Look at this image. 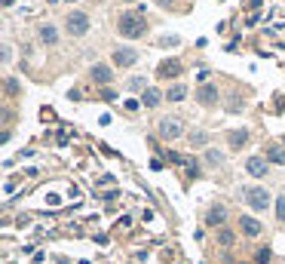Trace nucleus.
Wrapping results in <instances>:
<instances>
[{
  "label": "nucleus",
  "mask_w": 285,
  "mask_h": 264,
  "mask_svg": "<svg viewBox=\"0 0 285 264\" xmlns=\"http://www.w3.org/2000/svg\"><path fill=\"white\" fill-rule=\"evenodd\" d=\"M120 34L126 37V40H138V37L144 34V16L141 13H123L120 16Z\"/></svg>",
  "instance_id": "nucleus-1"
},
{
  "label": "nucleus",
  "mask_w": 285,
  "mask_h": 264,
  "mask_svg": "<svg viewBox=\"0 0 285 264\" xmlns=\"http://www.w3.org/2000/svg\"><path fill=\"white\" fill-rule=\"evenodd\" d=\"M242 197H246V203H249L255 212L270 209V191H264V187H258V184H252V187H242Z\"/></svg>",
  "instance_id": "nucleus-2"
},
{
  "label": "nucleus",
  "mask_w": 285,
  "mask_h": 264,
  "mask_svg": "<svg viewBox=\"0 0 285 264\" xmlns=\"http://www.w3.org/2000/svg\"><path fill=\"white\" fill-rule=\"evenodd\" d=\"M156 135H159L162 141H172V138H181V135H184V123H181L178 117H162V120L156 123Z\"/></svg>",
  "instance_id": "nucleus-3"
},
{
  "label": "nucleus",
  "mask_w": 285,
  "mask_h": 264,
  "mask_svg": "<svg viewBox=\"0 0 285 264\" xmlns=\"http://www.w3.org/2000/svg\"><path fill=\"white\" fill-rule=\"evenodd\" d=\"M65 28H68L71 37H83V34L89 31V16H86V13H68Z\"/></svg>",
  "instance_id": "nucleus-4"
},
{
  "label": "nucleus",
  "mask_w": 285,
  "mask_h": 264,
  "mask_svg": "<svg viewBox=\"0 0 285 264\" xmlns=\"http://www.w3.org/2000/svg\"><path fill=\"white\" fill-rule=\"evenodd\" d=\"M135 62H138V52L129 49V46H120V49L113 52V65H117V68H132Z\"/></svg>",
  "instance_id": "nucleus-5"
},
{
  "label": "nucleus",
  "mask_w": 285,
  "mask_h": 264,
  "mask_svg": "<svg viewBox=\"0 0 285 264\" xmlns=\"http://www.w3.org/2000/svg\"><path fill=\"white\" fill-rule=\"evenodd\" d=\"M156 74H159V77H166V80H172V77H178V74H181V62H178V59H166V62H159Z\"/></svg>",
  "instance_id": "nucleus-6"
},
{
  "label": "nucleus",
  "mask_w": 285,
  "mask_h": 264,
  "mask_svg": "<svg viewBox=\"0 0 285 264\" xmlns=\"http://www.w3.org/2000/svg\"><path fill=\"white\" fill-rule=\"evenodd\" d=\"M239 231L246 234V237H258V234H261V221L252 218V215H242V218H239Z\"/></svg>",
  "instance_id": "nucleus-7"
},
{
  "label": "nucleus",
  "mask_w": 285,
  "mask_h": 264,
  "mask_svg": "<svg viewBox=\"0 0 285 264\" xmlns=\"http://www.w3.org/2000/svg\"><path fill=\"white\" fill-rule=\"evenodd\" d=\"M246 172L255 175V178H264V175H267V160H264V157H249V160H246Z\"/></svg>",
  "instance_id": "nucleus-8"
},
{
  "label": "nucleus",
  "mask_w": 285,
  "mask_h": 264,
  "mask_svg": "<svg viewBox=\"0 0 285 264\" xmlns=\"http://www.w3.org/2000/svg\"><path fill=\"white\" fill-rule=\"evenodd\" d=\"M224 218H227V209H224V206H212L209 215H206V224H209V228H221Z\"/></svg>",
  "instance_id": "nucleus-9"
},
{
  "label": "nucleus",
  "mask_w": 285,
  "mask_h": 264,
  "mask_svg": "<svg viewBox=\"0 0 285 264\" xmlns=\"http://www.w3.org/2000/svg\"><path fill=\"white\" fill-rule=\"evenodd\" d=\"M92 80L101 83V86H107L110 83V68L107 65H92Z\"/></svg>",
  "instance_id": "nucleus-10"
},
{
  "label": "nucleus",
  "mask_w": 285,
  "mask_h": 264,
  "mask_svg": "<svg viewBox=\"0 0 285 264\" xmlns=\"http://www.w3.org/2000/svg\"><path fill=\"white\" fill-rule=\"evenodd\" d=\"M196 101H202V104H215V101H218V89H215V86H202V89L196 92Z\"/></svg>",
  "instance_id": "nucleus-11"
},
{
  "label": "nucleus",
  "mask_w": 285,
  "mask_h": 264,
  "mask_svg": "<svg viewBox=\"0 0 285 264\" xmlns=\"http://www.w3.org/2000/svg\"><path fill=\"white\" fill-rule=\"evenodd\" d=\"M162 101V92L156 89V86H150V89H144V95H141V104H147V108H156Z\"/></svg>",
  "instance_id": "nucleus-12"
},
{
  "label": "nucleus",
  "mask_w": 285,
  "mask_h": 264,
  "mask_svg": "<svg viewBox=\"0 0 285 264\" xmlns=\"http://www.w3.org/2000/svg\"><path fill=\"white\" fill-rule=\"evenodd\" d=\"M246 141H249V132H246V129H233V132H230V147H233V150H239Z\"/></svg>",
  "instance_id": "nucleus-13"
},
{
  "label": "nucleus",
  "mask_w": 285,
  "mask_h": 264,
  "mask_svg": "<svg viewBox=\"0 0 285 264\" xmlns=\"http://www.w3.org/2000/svg\"><path fill=\"white\" fill-rule=\"evenodd\" d=\"M40 40L52 46V43L59 40V31H55V25H43V28H40Z\"/></svg>",
  "instance_id": "nucleus-14"
},
{
  "label": "nucleus",
  "mask_w": 285,
  "mask_h": 264,
  "mask_svg": "<svg viewBox=\"0 0 285 264\" xmlns=\"http://www.w3.org/2000/svg\"><path fill=\"white\" fill-rule=\"evenodd\" d=\"M184 95H187V86H181V83L169 86V92H166V98H169V101H181Z\"/></svg>",
  "instance_id": "nucleus-15"
},
{
  "label": "nucleus",
  "mask_w": 285,
  "mask_h": 264,
  "mask_svg": "<svg viewBox=\"0 0 285 264\" xmlns=\"http://www.w3.org/2000/svg\"><path fill=\"white\" fill-rule=\"evenodd\" d=\"M267 157H270L273 163H285V150H282V147H270V150H267Z\"/></svg>",
  "instance_id": "nucleus-16"
},
{
  "label": "nucleus",
  "mask_w": 285,
  "mask_h": 264,
  "mask_svg": "<svg viewBox=\"0 0 285 264\" xmlns=\"http://www.w3.org/2000/svg\"><path fill=\"white\" fill-rule=\"evenodd\" d=\"M129 89H135V92H138V89H150V86H147V80H144V77H132V80H129Z\"/></svg>",
  "instance_id": "nucleus-17"
},
{
  "label": "nucleus",
  "mask_w": 285,
  "mask_h": 264,
  "mask_svg": "<svg viewBox=\"0 0 285 264\" xmlns=\"http://www.w3.org/2000/svg\"><path fill=\"white\" fill-rule=\"evenodd\" d=\"M276 218H279V221H285V194H282V197H276Z\"/></svg>",
  "instance_id": "nucleus-18"
},
{
  "label": "nucleus",
  "mask_w": 285,
  "mask_h": 264,
  "mask_svg": "<svg viewBox=\"0 0 285 264\" xmlns=\"http://www.w3.org/2000/svg\"><path fill=\"white\" fill-rule=\"evenodd\" d=\"M190 141H193V147H202V144L209 141V135H206V132H193V135H190Z\"/></svg>",
  "instance_id": "nucleus-19"
},
{
  "label": "nucleus",
  "mask_w": 285,
  "mask_h": 264,
  "mask_svg": "<svg viewBox=\"0 0 285 264\" xmlns=\"http://www.w3.org/2000/svg\"><path fill=\"white\" fill-rule=\"evenodd\" d=\"M218 243H221V246H233V234H230V231H221V234H218Z\"/></svg>",
  "instance_id": "nucleus-20"
},
{
  "label": "nucleus",
  "mask_w": 285,
  "mask_h": 264,
  "mask_svg": "<svg viewBox=\"0 0 285 264\" xmlns=\"http://www.w3.org/2000/svg\"><path fill=\"white\" fill-rule=\"evenodd\" d=\"M258 264H267L270 261V249H258V258H255Z\"/></svg>",
  "instance_id": "nucleus-21"
},
{
  "label": "nucleus",
  "mask_w": 285,
  "mask_h": 264,
  "mask_svg": "<svg viewBox=\"0 0 285 264\" xmlns=\"http://www.w3.org/2000/svg\"><path fill=\"white\" fill-rule=\"evenodd\" d=\"M206 157H209V163H212V166H218V163H221V154H218V150H212V147H209V154H206Z\"/></svg>",
  "instance_id": "nucleus-22"
},
{
  "label": "nucleus",
  "mask_w": 285,
  "mask_h": 264,
  "mask_svg": "<svg viewBox=\"0 0 285 264\" xmlns=\"http://www.w3.org/2000/svg\"><path fill=\"white\" fill-rule=\"evenodd\" d=\"M159 43H162V46H175V43H178V37H162Z\"/></svg>",
  "instance_id": "nucleus-23"
},
{
  "label": "nucleus",
  "mask_w": 285,
  "mask_h": 264,
  "mask_svg": "<svg viewBox=\"0 0 285 264\" xmlns=\"http://www.w3.org/2000/svg\"><path fill=\"white\" fill-rule=\"evenodd\" d=\"M126 108H129V111H138V108H141V101H135V98H129V101H126Z\"/></svg>",
  "instance_id": "nucleus-24"
},
{
  "label": "nucleus",
  "mask_w": 285,
  "mask_h": 264,
  "mask_svg": "<svg viewBox=\"0 0 285 264\" xmlns=\"http://www.w3.org/2000/svg\"><path fill=\"white\" fill-rule=\"evenodd\" d=\"M156 4H159L162 10H172V4H175V0H156Z\"/></svg>",
  "instance_id": "nucleus-25"
},
{
  "label": "nucleus",
  "mask_w": 285,
  "mask_h": 264,
  "mask_svg": "<svg viewBox=\"0 0 285 264\" xmlns=\"http://www.w3.org/2000/svg\"><path fill=\"white\" fill-rule=\"evenodd\" d=\"M0 4H4V7H13V4H16V0H0Z\"/></svg>",
  "instance_id": "nucleus-26"
},
{
  "label": "nucleus",
  "mask_w": 285,
  "mask_h": 264,
  "mask_svg": "<svg viewBox=\"0 0 285 264\" xmlns=\"http://www.w3.org/2000/svg\"><path fill=\"white\" fill-rule=\"evenodd\" d=\"M123 4H138V0H123Z\"/></svg>",
  "instance_id": "nucleus-27"
},
{
  "label": "nucleus",
  "mask_w": 285,
  "mask_h": 264,
  "mask_svg": "<svg viewBox=\"0 0 285 264\" xmlns=\"http://www.w3.org/2000/svg\"><path fill=\"white\" fill-rule=\"evenodd\" d=\"M68 4H74V0H68Z\"/></svg>",
  "instance_id": "nucleus-28"
}]
</instances>
